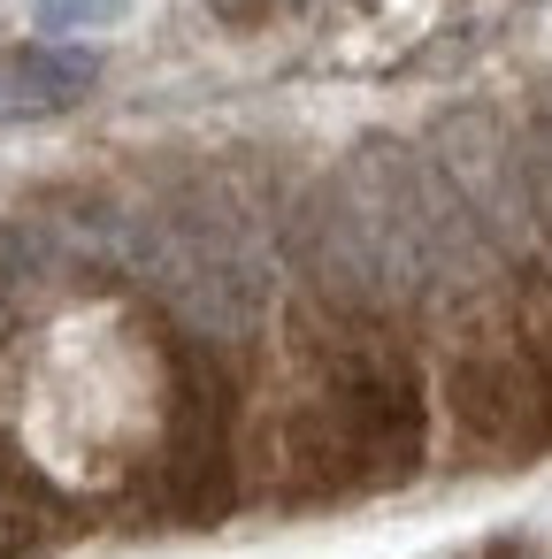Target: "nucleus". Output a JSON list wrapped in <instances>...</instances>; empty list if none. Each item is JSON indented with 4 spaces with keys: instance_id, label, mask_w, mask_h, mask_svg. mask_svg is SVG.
Masks as SVG:
<instances>
[{
    "instance_id": "obj_2",
    "label": "nucleus",
    "mask_w": 552,
    "mask_h": 559,
    "mask_svg": "<svg viewBox=\"0 0 552 559\" xmlns=\"http://www.w3.org/2000/svg\"><path fill=\"white\" fill-rule=\"evenodd\" d=\"M300 452L330 490L407 483L422 460V383L384 330H345L322 360L315 399L300 406Z\"/></svg>"
},
{
    "instance_id": "obj_5",
    "label": "nucleus",
    "mask_w": 552,
    "mask_h": 559,
    "mask_svg": "<svg viewBox=\"0 0 552 559\" xmlns=\"http://www.w3.org/2000/svg\"><path fill=\"white\" fill-rule=\"evenodd\" d=\"M445 185H453V200L468 207V223H491V230H521V162L506 154V139L483 123V116H468V123H445Z\"/></svg>"
},
{
    "instance_id": "obj_6",
    "label": "nucleus",
    "mask_w": 552,
    "mask_h": 559,
    "mask_svg": "<svg viewBox=\"0 0 552 559\" xmlns=\"http://www.w3.org/2000/svg\"><path fill=\"white\" fill-rule=\"evenodd\" d=\"M93 85V55H16L0 62V108H47Z\"/></svg>"
},
{
    "instance_id": "obj_7",
    "label": "nucleus",
    "mask_w": 552,
    "mask_h": 559,
    "mask_svg": "<svg viewBox=\"0 0 552 559\" xmlns=\"http://www.w3.org/2000/svg\"><path fill=\"white\" fill-rule=\"evenodd\" d=\"M521 200H529V215H537L544 238H552V116L521 139Z\"/></svg>"
},
{
    "instance_id": "obj_9",
    "label": "nucleus",
    "mask_w": 552,
    "mask_h": 559,
    "mask_svg": "<svg viewBox=\"0 0 552 559\" xmlns=\"http://www.w3.org/2000/svg\"><path fill=\"white\" fill-rule=\"evenodd\" d=\"M284 0H215V16L223 24H261V16H277Z\"/></svg>"
},
{
    "instance_id": "obj_1",
    "label": "nucleus",
    "mask_w": 552,
    "mask_h": 559,
    "mask_svg": "<svg viewBox=\"0 0 552 559\" xmlns=\"http://www.w3.org/2000/svg\"><path fill=\"white\" fill-rule=\"evenodd\" d=\"M300 246H307L315 284L345 314L407 307L475 269L468 207L407 146H368L345 177H330L300 215Z\"/></svg>"
},
{
    "instance_id": "obj_8",
    "label": "nucleus",
    "mask_w": 552,
    "mask_h": 559,
    "mask_svg": "<svg viewBox=\"0 0 552 559\" xmlns=\"http://www.w3.org/2000/svg\"><path fill=\"white\" fill-rule=\"evenodd\" d=\"M39 9V32H101L124 16V0H32Z\"/></svg>"
},
{
    "instance_id": "obj_4",
    "label": "nucleus",
    "mask_w": 552,
    "mask_h": 559,
    "mask_svg": "<svg viewBox=\"0 0 552 559\" xmlns=\"http://www.w3.org/2000/svg\"><path fill=\"white\" fill-rule=\"evenodd\" d=\"M453 414L483 452H537L552 437V276L521 269L514 307H491L453 353Z\"/></svg>"
},
{
    "instance_id": "obj_3",
    "label": "nucleus",
    "mask_w": 552,
    "mask_h": 559,
    "mask_svg": "<svg viewBox=\"0 0 552 559\" xmlns=\"http://www.w3.org/2000/svg\"><path fill=\"white\" fill-rule=\"evenodd\" d=\"M131 269L139 284L200 337H246L269 314V261L238 215L215 200L162 207L131 230Z\"/></svg>"
}]
</instances>
